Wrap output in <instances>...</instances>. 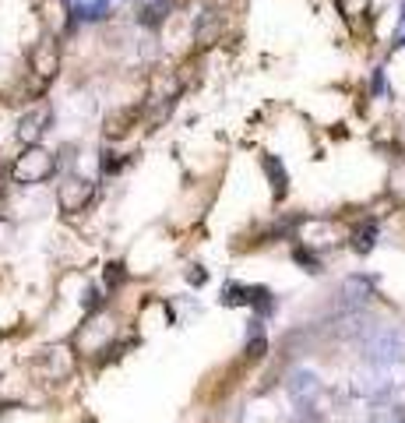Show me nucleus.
<instances>
[{
  "label": "nucleus",
  "mask_w": 405,
  "mask_h": 423,
  "mask_svg": "<svg viewBox=\"0 0 405 423\" xmlns=\"http://www.w3.org/2000/svg\"><path fill=\"white\" fill-rule=\"evenodd\" d=\"M363 360L370 367H398L405 363V328L377 325L363 335Z\"/></svg>",
  "instance_id": "obj_1"
},
{
  "label": "nucleus",
  "mask_w": 405,
  "mask_h": 423,
  "mask_svg": "<svg viewBox=\"0 0 405 423\" xmlns=\"http://www.w3.org/2000/svg\"><path fill=\"white\" fill-rule=\"evenodd\" d=\"M56 170V159L53 152H46L42 145H29L18 159H15V166H11V180L22 184V187H32V184H42L49 180V173Z\"/></svg>",
  "instance_id": "obj_2"
},
{
  "label": "nucleus",
  "mask_w": 405,
  "mask_h": 423,
  "mask_svg": "<svg viewBox=\"0 0 405 423\" xmlns=\"http://www.w3.org/2000/svg\"><path fill=\"white\" fill-rule=\"evenodd\" d=\"M374 293H377L374 276H349V279H342V286H338L335 307H338L342 314H356V310H363V307L374 300Z\"/></svg>",
  "instance_id": "obj_3"
},
{
  "label": "nucleus",
  "mask_w": 405,
  "mask_h": 423,
  "mask_svg": "<svg viewBox=\"0 0 405 423\" xmlns=\"http://www.w3.org/2000/svg\"><path fill=\"white\" fill-rule=\"evenodd\" d=\"M285 392H289V399H293L300 409H314V402L321 399L324 385H321V378L314 374V370L300 367V370H293V374H289V381H285Z\"/></svg>",
  "instance_id": "obj_4"
},
{
  "label": "nucleus",
  "mask_w": 405,
  "mask_h": 423,
  "mask_svg": "<svg viewBox=\"0 0 405 423\" xmlns=\"http://www.w3.org/2000/svg\"><path fill=\"white\" fill-rule=\"evenodd\" d=\"M95 194V184L85 180V177H68L61 187H56V205H61V212H68V216H74V212H81Z\"/></svg>",
  "instance_id": "obj_5"
},
{
  "label": "nucleus",
  "mask_w": 405,
  "mask_h": 423,
  "mask_svg": "<svg viewBox=\"0 0 405 423\" xmlns=\"http://www.w3.org/2000/svg\"><path fill=\"white\" fill-rule=\"evenodd\" d=\"M353 395H360V399H367V402H374V406H377V402H395L398 385L388 381V378H356Z\"/></svg>",
  "instance_id": "obj_6"
},
{
  "label": "nucleus",
  "mask_w": 405,
  "mask_h": 423,
  "mask_svg": "<svg viewBox=\"0 0 405 423\" xmlns=\"http://www.w3.org/2000/svg\"><path fill=\"white\" fill-rule=\"evenodd\" d=\"M49 120H53V113L46 110V106H39V110H32V113H25V117L18 120V141L39 145V138H42V131L49 127Z\"/></svg>",
  "instance_id": "obj_7"
},
{
  "label": "nucleus",
  "mask_w": 405,
  "mask_h": 423,
  "mask_svg": "<svg viewBox=\"0 0 405 423\" xmlns=\"http://www.w3.org/2000/svg\"><path fill=\"white\" fill-rule=\"evenodd\" d=\"M56 67H61V49H56V39H42L32 53V71L39 78H53Z\"/></svg>",
  "instance_id": "obj_8"
},
{
  "label": "nucleus",
  "mask_w": 405,
  "mask_h": 423,
  "mask_svg": "<svg viewBox=\"0 0 405 423\" xmlns=\"http://www.w3.org/2000/svg\"><path fill=\"white\" fill-rule=\"evenodd\" d=\"M261 166H264V173H268L271 194H275V198H285V191H289V173H285V166H282V159H278V155H264Z\"/></svg>",
  "instance_id": "obj_9"
},
{
  "label": "nucleus",
  "mask_w": 405,
  "mask_h": 423,
  "mask_svg": "<svg viewBox=\"0 0 405 423\" xmlns=\"http://www.w3.org/2000/svg\"><path fill=\"white\" fill-rule=\"evenodd\" d=\"M377 237H381V226L374 223V219H367L363 226H356V233H353V250L356 254H370L374 247H377Z\"/></svg>",
  "instance_id": "obj_10"
},
{
  "label": "nucleus",
  "mask_w": 405,
  "mask_h": 423,
  "mask_svg": "<svg viewBox=\"0 0 405 423\" xmlns=\"http://www.w3.org/2000/svg\"><path fill=\"white\" fill-rule=\"evenodd\" d=\"M367 423H405V406H398V402H377L370 409Z\"/></svg>",
  "instance_id": "obj_11"
},
{
  "label": "nucleus",
  "mask_w": 405,
  "mask_h": 423,
  "mask_svg": "<svg viewBox=\"0 0 405 423\" xmlns=\"http://www.w3.org/2000/svg\"><path fill=\"white\" fill-rule=\"evenodd\" d=\"M247 353H251L254 360L268 353V339H264V328H261V317H254L251 328H247Z\"/></svg>",
  "instance_id": "obj_12"
},
{
  "label": "nucleus",
  "mask_w": 405,
  "mask_h": 423,
  "mask_svg": "<svg viewBox=\"0 0 405 423\" xmlns=\"http://www.w3.org/2000/svg\"><path fill=\"white\" fill-rule=\"evenodd\" d=\"M251 289L254 286H237V282H229L222 289V303L225 307H251Z\"/></svg>",
  "instance_id": "obj_13"
},
{
  "label": "nucleus",
  "mask_w": 405,
  "mask_h": 423,
  "mask_svg": "<svg viewBox=\"0 0 405 423\" xmlns=\"http://www.w3.org/2000/svg\"><path fill=\"white\" fill-rule=\"evenodd\" d=\"M251 307H254L261 317L275 314V296H271V289H264V286H254V289H251Z\"/></svg>",
  "instance_id": "obj_14"
},
{
  "label": "nucleus",
  "mask_w": 405,
  "mask_h": 423,
  "mask_svg": "<svg viewBox=\"0 0 405 423\" xmlns=\"http://www.w3.org/2000/svg\"><path fill=\"white\" fill-rule=\"evenodd\" d=\"M106 15V0H95V4H78L74 8V22H99Z\"/></svg>",
  "instance_id": "obj_15"
},
{
  "label": "nucleus",
  "mask_w": 405,
  "mask_h": 423,
  "mask_svg": "<svg viewBox=\"0 0 405 423\" xmlns=\"http://www.w3.org/2000/svg\"><path fill=\"white\" fill-rule=\"evenodd\" d=\"M293 257H296V264H303V269H307L310 276H321V272H324V269H321V257H317V254H310L307 247H296V250H293Z\"/></svg>",
  "instance_id": "obj_16"
},
{
  "label": "nucleus",
  "mask_w": 405,
  "mask_h": 423,
  "mask_svg": "<svg viewBox=\"0 0 405 423\" xmlns=\"http://www.w3.org/2000/svg\"><path fill=\"white\" fill-rule=\"evenodd\" d=\"M367 8H370V0H338V11L349 18V22H356V18H363L367 15Z\"/></svg>",
  "instance_id": "obj_17"
},
{
  "label": "nucleus",
  "mask_w": 405,
  "mask_h": 423,
  "mask_svg": "<svg viewBox=\"0 0 405 423\" xmlns=\"http://www.w3.org/2000/svg\"><path fill=\"white\" fill-rule=\"evenodd\" d=\"M159 15L166 18V0H155L152 8H145V18H141V22H145V25H155V22H159Z\"/></svg>",
  "instance_id": "obj_18"
},
{
  "label": "nucleus",
  "mask_w": 405,
  "mask_h": 423,
  "mask_svg": "<svg viewBox=\"0 0 405 423\" xmlns=\"http://www.w3.org/2000/svg\"><path fill=\"white\" fill-rule=\"evenodd\" d=\"M106 269H109V289L124 282V264H117V261H113V264H106Z\"/></svg>",
  "instance_id": "obj_19"
},
{
  "label": "nucleus",
  "mask_w": 405,
  "mask_h": 423,
  "mask_svg": "<svg viewBox=\"0 0 405 423\" xmlns=\"http://www.w3.org/2000/svg\"><path fill=\"white\" fill-rule=\"evenodd\" d=\"M384 71H374V95H384Z\"/></svg>",
  "instance_id": "obj_20"
},
{
  "label": "nucleus",
  "mask_w": 405,
  "mask_h": 423,
  "mask_svg": "<svg viewBox=\"0 0 405 423\" xmlns=\"http://www.w3.org/2000/svg\"><path fill=\"white\" fill-rule=\"evenodd\" d=\"M187 279H191L194 286H201V282H205V272H201V269H198V264H194V272H187Z\"/></svg>",
  "instance_id": "obj_21"
},
{
  "label": "nucleus",
  "mask_w": 405,
  "mask_h": 423,
  "mask_svg": "<svg viewBox=\"0 0 405 423\" xmlns=\"http://www.w3.org/2000/svg\"><path fill=\"white\" fill-rule=\"evenodd\" d=\"M395 46H405V15H402V25H398V32H395Z\"/></svg>",
  "instance_id": "obj_22"
},
{
  "label": "nucleus",
  "mask_w": 405,
  "mask_h": 423,
  "mask_svg": "<svg viewBox=\"0 0 405 423\" xmlns=\"http://www.w3.org/2000/svg\"><path fill=\"white\" fill-rule=\"evenodd\" d=\"M0 205H4V177H0Z\"/></svg>",
  "instance_id": "obj_23"
}]
</instances>
